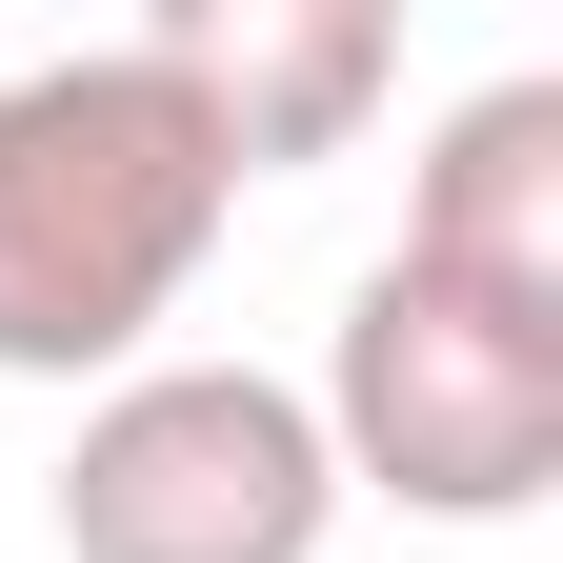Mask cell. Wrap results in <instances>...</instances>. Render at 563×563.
Masks as SVG:
<instances>
[{
  "instance_id": "1",
  "label": "cell",
  "mask_w": 563,
  "mask_h": 563,
  "mask_svg": "<svg viewBox=\"0 0 563 563\" xmlns=\"http://www.w3.org/2000/svg\"><path fill=\"white\" fill-rule=\"evenodd\" d=\"M242 162L141 41L21 60L0 81V383H101L181 322V282L222 262Z\"/></svg>"
},
{
  "instance_id": "2",
  "label": "cell",
  "mask_w": 563,
  "mask_h": 563,
  "mask_svg": "<svg viewBox=\"0 0 563 563\" xmlns=\"http://www.w3.org/2000/svg\"><path fill=\"white\" fill-rule=\"evenodd\" d=\"M302 422L402 523H523L563 483V322H504V302H463V282H422V262H363Z\"/></svg>"
},
{
  "instance_id": "3",
  "label": "cell",
  "mask_w": 563,
  "mask_h": 563,
  "mask_svg": "<svg viewBox=\"0 0 563 563\" xmlns=\"http://www.w3.org/2000/svg\"><path fill=\"white\" fill-rule=\"evenodd\" d=\"M342 463L262 363H121L60 443V563H322Z\"/></svg>"
},
{
  "instance_id": "4",
  "label": "cell",
  "mask_w": 563,
  "mask_h": 563,
  "mask_svg": "<svg viewBox=\"0 0 563 563\" xmlns=\"http://www.w3.org/2000/svg\"><path fill=\"white\" fill-rule=\"evenodd\" d=\"M141 60L201 101V141H222L242 181H282V162H342V141L383 121L402 21H383V0H162Z\"/></svg>"
},
{
  "instance_id": "5",
  "label": "cell",
  "mask_w": 563,
  "mask_h": 563,
  "mask_svg": "<svg viewBox=\"0 0 563 563\" xmlns=\"http://www.w3.org/2000/svg\"><path fill=\"white\" fill-rule=\"evenodd\" d=\"M383 262L463 282V302H504V322H563V81H483L443 141H422Z\"/></svg>"
}]
</instances>
